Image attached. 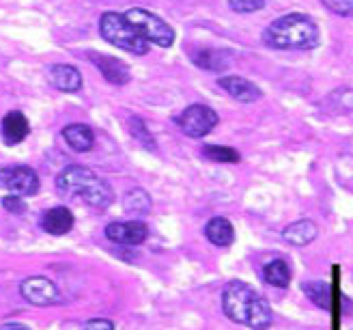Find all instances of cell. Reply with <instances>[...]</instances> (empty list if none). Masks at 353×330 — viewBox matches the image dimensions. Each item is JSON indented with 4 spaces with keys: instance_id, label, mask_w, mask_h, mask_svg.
Returning a JSON list of instances; mask_svg holds the SVG:
<instances>
[{
    "instance_id": "obj_3",
    "label": "cell",
    "mask_w": 353,
    "mask_h": 330,
    "mask_svg": "<svg viewBox=\"0 0 353 330\" xmlns=\"http://www.w3.org/2000/svg\"><path fill=\"white\" fill-rule=\"evenodd\" d=\"M59 193L65 197H76L86 201L95 210H108L114 203V190L93 168L82 164H72L59 173L57 177Z\"/></svg>"
},
{
    "instance_id": "obj_25",
    "label": "cell",
    "mask_w": 353,
    "mask_h": 330,
    "mask_svg": "<svg viewBox=\"0 0 353 330\" xmlns=\"http://www.w3.org/2000/svg\"><path fill=\"white\" fill-rule=\"evenodd\" d=\"M228 7L235 13H256L265 7V0H228Z\"/></svg>"
},
{
    "instance_id": "obj_27",
    "label": "cell",
    "mask_w": 353,
    "mask_h": 330,
    "mask_svg": "<svg viewBox=\"0 0 353 330\" xmlns=\"http://www.w3.org/2000/svg\"><path fill=\"white\" fill-rule=\"evenodd\" d=\"M82 328H84V330H114V322L103 320V318H95V320L84 322Z\"/></svg>"
},
{
    "instance_id": "obj_8",
    "label": "cell",
    "mask_w": 353,
    "mask_h": 330,
    "mask_svg": "<svg viewBox=\"0 0 353 330\" xmlns=\"http://www.w3.org/2000/svg\"><path fill=\"white\" fill-rule=\"evenodd\" d=\"M20 293L28 304H34V307H50V304L61 302L59 287L50 279H46V276H30V279H24L20 285Z\"/></svg>"
},
{
    "instance_id": "obj_14",
    "label": "cell",
    "mask_w": 353,
    "mask_h": 330,
    "mask_svg": "<svg viewBox=\"0 0 353 330\" xmlns=\"http://www.w3.org/2000/svg\"><path fill=\"white\" fill-rule=\"evenodd\" d=\"M316 235H319V229H316V224L308 218L295 220L282 231V240L291 246H308L310 242L316 240Z\"/></svg>"
},
{
    "instance_id": "obj_11",
    "label": "cell",
    "mask_w": 353,
    "mask_h": 330,
    "mask_svg": "<svg viewBox=\"0 0 353 330\" xmlns=\"http://www.w3.org/2000/svg\"><path fill=\"white\" fill-rule=\"evenodd\" d=\"M91 61L99 69V74L105 80H108L110 84L123 86V84L130 82V67L123 63L121 59L108 57V55H99V52H91Z\"/></svg>"
},
{
    "instance_id": "obj_4",
    "label": "cell",
    "mask_w": 353,
    "mask_h": 330,
    "mask_svg": "<svg viewBox=\"0 0 353 330\" xmlns=\"http://www.w3.org/2000/svg\"><path fill=\"white\" fill-rule=\"evenodd\" d=\"M99 32L101 37L112 43L114 48L130 52V55L145 57L149 52V43L140 37V32L125 20V15L108 11L99 17Z\"/></svg>"
},
{
    "instance_id": "obj_22",
    "label": "cell",
    "mask_w": 353,
    "mask_h": 330,
    "mask_svg": "<svg viewBox=\"0 0 353 330\" xmlns=\"http://www.w3.org/2000/svg\"><path fill=\"white\" fill-rule=\"evenodd\" d=\"M128 128H130V134H132L145 149H149V151H155V149H157L155 138H153V134L149 132V128H147V124H145L143 119L132 117V119H130V124H128Z\"/></svg>"
},
{
    "instance_id": "obj_6",
    "label": "cell",
    "mask_w": 353,
    "mask_h": 330,
    "mask_svg": "<svg viewBox=\"0 0 353 330\" xmlns=\"http://www.w3.org/2000/svg\"><path fill=\"white\" fill-rule=\"evenodd\" d=\"M39 175L30 166L15 164L0 168V188L9 190L15 197H32L39 193Z\"/></svg>"
},
{
    "instance_id": "obj_10",
    "label": "cell",
    "mask_w": 353,
    "mask_h": 330,
    "mask_svg": "<svg viewBox=\"0 0 353 330\" xmlns=\"http://www.w3.org/2000/svg\"><path fill=\"white\" fill-rule=\"evenodd\" d=\"M218 86L241 104H252V101H259L263 97V91L259 89V86L243 76H222L218 80Z\"/></svg>"
},
{
    "instance_id": "obj_15",
    "label": "cell",
    "mask_w": 353,
    "mask_h": 330,
    "mask_svg": "<svg viewBox=\"0 0 353 330\" xmlns=\"http://www.w3.org/2000/svg\"><path fill=\"white\" fill-rule=\"evenodd\" d=\"M30 132V124L20 110H11L3 117V138L7 145H20Z\"/></svg>"
},
{
    "instance_id": "obj_19",
    "label": "cell",
    "mask_w": 353,
    "mask_h": 330,
    "mask_svg": "<svg viewBox=\"0 0 353 330\" xmlns=\"http://www.w3.org/2000/svg\"><path fill=\"white\" fill-rule=\"evenodd\" d=\"M263 281L272 285V287H280L285 289L291 285V268L285 259H272L270 264H265L263 268Z\"/></svg>"
},
{
    "instance_id": "obj_17",
    "label": "cell",
    "mask_w": 353,
    "mask_h": 330,
    "mask_svg": "<svg viewBox=\"0 0 353 330\" xmlns=\"http://www.w3.org/2000/svg\"><path fill=\"white\" fill-rule=\"evenodd\" d=\"M205 235L214 246L226 249V246H231L235 242V227H233L228 218L216 216V218H211L205 224Z\"/></svg>"
},
{
    "instance_id": "obj_28",
    "label": "cell",
    "mask_w": 353,
    "mask_h": 330,
    "mask_svg": "<svg viewBox=\"0 0 353 330\" xmlns=\"http://www.w3.org/2000/svg\"><path fill=\"white\" fill-rule=\"evenodd\" d=\"M0 330H30V328L24 326V324H3V326H0Z\"/></svg>"
},
{
    "instance_id": "obj_21",
    "label": "cell",
    "mask_w": 353,
    "mask_h": 330,
    "mask_svg": "<svg viewBox=\"0 0 353 330\" xmlns=\"http://www.w3.org/2000/svg\"><path fill=\"white\" fill-rule=\"evenodd\" d=\"M302 291L306 293V298L319 309H323V311L332 309V287H330V283H325V281H304Z\"/></svg>"
},
{
    "instance_id": "obj_9",
    "label": "cell",
    "mask_w": 353,
    "mask_h": 330,
    "mask_svg": "<svg viewBox=\"0 0 353 330\" xmlns=\"http://www.w3.org/2000/svg\"><path fill=\"white\" fill-rule=\"evenodd\" d=\"M149 229L143 220H128V222H110L105 227V237L121 246H140L147 240Z\"/></svg>"
},
{
    "instance_id": "obj_23",
    "label": "cell",
    "mask_w": 353,
    "mask_h": 330,
    "mask_svg": "<svg viewBox=\"0 0 353 330\" xmlns=\"http://www.w3.org/2000/svg\"><path fill=\"white\" fill-rule=\"evenodd\" d=\"M203 155L207 160H214V162H239V151L233 147H222V145H207L203 147Z\"/></svg>"
},
{
    "instance_id": "obj_2",
    "label": "cell",
    "mask_w": 353,
    "mask_h": 330,
    "mask_svg": "<svg viewBox=\"0 0 353 330\" xmlns=\"http://www.w3.org/2000/svg\"><path fill=\"white\" fill-rule=\"evenodd\" d=\"M265 46L274 50H299L306 52L321 43L319 26L306 13H287L274 20L263 32Z\"/></svg>"
},
{
    "instance_id": "obj_24",
    "label": "cell",
    "mask_w": 353,
    "mask_h": 330,
    "mask_svg": "<svg viewBox=\"0 0 353 330\" xmlns=\"http://www.w3.org/2000/svg\"><path fill=\"white\" fill-rule=\"evenodd\" d=\"M321 5L341 17H353V0H321Z\"/></svg>"
},
{
    "instance_id": "obj_7",
    "label": "cell",
    "mask_w": 353,
    "mask_h": 330,
    "mask_svg": "<svg viewBox=\"0 0 353 330\" xmlns=\"http://www.w3.org/2000/svg\"><path fill=\"white\" fill-rule=\"evenodd\" d=\"M218 121H220V117L214 108L205 106V104H192V106H188L179 115L176 124H179V128L185 136L203 138L218 126Z\"/></svg>"
},
{
    "instance_id": "obj_13",
    "label": "cell",
    "mask_w": 353,
    "mask_h": 330,
    "mask_svg": "<svg viewBox=\"0 0 353 330\" xmlns=\"http://www.w3.org/2000/svg\"><path fill=\"white\" fill-rule=\"evenodd\" d=\"M48 76L52 84L63 93H76L82 89V76L74 65H63V63L52 65L48 69Z\"/></svg>"
},
{
    "instance_id": "obj_1",
    "label": "cell",
    "mask_w": 353,
    "mask_h": 330,
    "mask_svg": "<svg viewBox=\"0 0 353 330\" xmlns=\"http://www.w3.org/2000/svg\"><path fill=\"white\" fill-rule=\"evenodd\" d=\"M224 316L252 330H268L274 324V311L261 293L243 281H228L222 289Z\"/></svg>"
},
{
    "instance_id": "obj_26",
    "label": "cell",
    "mask_w": 353,
    "mask_h": 330,
    "mask_svg": "<svg viewBox=\"0 0 353 330\" xmlns=\"http://www.w3.org/2000/svg\"><path fill=\"white\" fill-rule=\"evenodd\" d=\"M3 207L11 214H24L26 212V203L22 201V197H15V195H7L3 199Z\"/></svg>"
},
{
    "instance_id": "obj_5",
    "label": "cell",
    "mask_w": 353,
    "mask_h": 330,
    "mask_svg": "<svg viewBox=\"0 0 353 330\" xmlns=\"http://www.w3.org/2000/svg\"><path fill=\"white\" fill-rule=\"evenodd\" d=\"M125 20L140 32L147 43H155L160 48H170L174 43V30L155 13L147 11V9H130L125 13Z\"/></svg>"
},
{
    "instance_id": "obj_20",
    "label": "cell",
    "mask_w": 353,
    "mask_h": 330,
    "mask_svg": "<svg viewBox=\"0 0 353 330\" xmlns=\"http://www.w3.org/2000/svg\"><path fill=\"white\" fill-rule=\"evenodd\" d=\"M151 205H153V201L147 190H143V188H132L130 193H125V197H123V207H125V212L136 218H143V216L151 214Z\"/></svg>"
},
{
    "instance_id": "obj_18",
    "label": "cell",
    "mask_w": 353,
    "mask_h": 330,
    "mask_svg": "<svg viewBox=\"0 0 353 330\" xmlns=\"http://www.w3.org/2000/svg\"><path fill=\"white\" fill-rule=\"evenodd\" d=\"M63 138L69 147L80 153L91 151L95 145V132L84 124H72V126L63 128Z\"/></svg>"
},
{
    "instance_id": "obj_16",
    "label": "cell",
    "mask_w": 353,
    "mask_h": 330,
    "mask_svg": "<svg viewBox=\"0 0 353 330\" xmlns=\"http://www.w3.org/2000/svg\"><path fill=\"white\" fill-rule=\"evenodd\" d=\"M190 59L199 69H205V72H224V69L231 65L228 52L214 50V48H201L196 52H192Z\"/></svg>"
},
{
    "instance_id": "obj_12",
    "label": "cell",
    "mask_w": 353,
    "mask_h": 330,
    "mask_svg": "<svg viewBox=\"0 0 353 330\" xmlns=\"http://www.w3.org/2000/svg\"><path fill=\"white\" fill-rule=\"evenodd\" d=\"M74 222H76V218H74L72 210L59 205V207H52V210L43 212L41 229L50 235H65L74 229Z\"/></svg>"
}]
</instances>
